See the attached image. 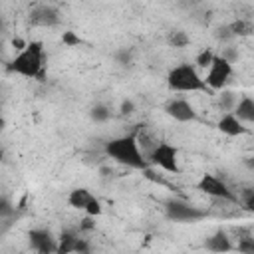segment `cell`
<instances>
[{
  "mask_svg": "<svg viewBox=\"0 0 254 254\" xmlns=\"http://www.w3.org/2000/svg\"><path fill=\"white\" fill-rule=\"evenodd\" d=\"M103 151L109 159H113L115 163H119L123 167H129V169H135V171L149 169V163H147V159L143 157V153L137 145L135 133H127V135L109 139L105 143Z\"/></svg>",
  "mask_w": 254,
  "mask_h": 254,
  "instance_id": "1",
  "label": "cell"
},
{
  "mask_svg": "<svg viewBox=\"0 0 254 254\" xmlns=\"http://www.w3.org/2000/svg\"><path fill=\"white\" fill-rule=\"evenodd\" d=\"M4 69L30 79H44V44L40 40H30L26 50L16 54Z\"/></svg>",
  "mask_w": 254,
  "mask_h": 254,
  "instance_id": "2",
  "label": "cell"
},
{
  "mask_svg": "<svg viewBox=\"0 0 254 254\" xmlns=\"http://www.w3.org/2000/svg\"><path fill=\"white\" fill-rule=\"evenodd\" d=\"M167 87L171 91H179V93H187V91H208V87L204 85V79L200 77L198 69L192 64H181L175 65L169 73H167Z\"/></svg>",
  "mask_w": 254,
  "mask_h": 254,
  "instance_id": "3",
  "label": "cell"
},
{
  "mask_svg": "<svg viewBox=\"0 0 254 254\" xmlns=\"http://www.w3.org/2000/svg\"><path fill=\"white\" fill-rule=\"evenodd\" d=\"M147 163L149 167H159L165 173L171 175H179L181 173V165H179V149L167 141H159L155 145V149L147 155Z\"/></svg>",
  "mask_w": 254,
  "mask_h": 254,
  "instance_id": "4",
  "label": "cell"
},
{
  "mask_svg": "<svg viewBox=\"0 0 254 254\" xmlns=\"http://www.w3.org/2000/svg\"><path fill=\"white\" fill-rule=\"evenodd\" d=\"M196 189H198L202 194H206V196H210V198H214V200L238 204V192L232 190V189H230L220 177H216V175H210V173L202 175V177L198 179V183H196Z\"/></svg>",
  "mask_w": 254,
  "mask_h": 254,
  "instance_id": "5",
  "label": "cell"
},
{
  "mask_svg": "<svg viewBox=\"0 0 254 254\" xmlns=\"http://www.w3.org/2000/svg\"><path fill=\"white\" fill-rule=\"evenodd\" d=\"M206 210L200 208V206H194L190 202H185L181 198H169L165 200V216L173 222H183V224H189V222H198L202 218H206Z\"/></svg>",
  "mask_w": 254,
  "mask_h": 254,
  "instance_id": "6",
  "label": "cell"
},
{
  "mask_svg": "<svg viewBox=\"0 0 254 254\" xmlns=\"http://www.w3.org/2000/svg\"><path fill=\"white\" fill-rule=\"evenodd\" d=\"M230 77H232V64H228L224 58H220L218 54H214L212 64L206 69V75L202 77L204 79V85L208 87V91H218V89H222L228 83Z\"/></svg>",
  "mask_w": 254,
  "mask_h": 254,
  "instance_id": "7",
  "label": "cell"
},
{
  "mask_svg": "<svg viewBox=\"0 0 254 254\" xmlns=\"http://www.w3.org/2000/svg\"><path fill=\"white\" fill-rule=\"evenodd\" d=\"M28 22L38 28H54L62 22V16L60 10L52 4H34L28 14Z\"/></svg>",
  "mask_w": 254,
  "mask_h": 254,
  "instance_id": "8",
  "label": "cell"
},
{
  "mask_svg": "<svg viewBox=\"0 0 254 254\" xmlns=\"http://www.w3.org/2000/svg\"><path fill=\"white\" fill-rule=\"evenodd\" d=\"M165 113H167L171 119L179 121V123H190V121H196V119H198L196 109H194L187 99H183V97H173V99H169V101L165 103Z\"/></svg>",
  "mask_w": 254,
  "mask_h": 254,
  "instance_id": "9",
  "label": "cell"
},
{
  "mask_svg": "<svg viewBox=\"0 0 254 254\" xmlns=\"http://www.w3.org/2000/svg\"><path fill=\"white\" fill-rule=\"evenodd\" d=\"M28 244L38 254H56L58 238H54L48 228H32L28 232Z\"/></svg>",
  "mask_w": 254,
  "mask_h": 254,
  "instance_id": "10",
  "label": "cell"
},
{
  "mask_svg": "<svg viewBox=\"0 0 254 254\" xmlns=\"http://www.w3.org/2000/svg\"><path fill=\"white\" fill-rule=\"evenodd\" d=\"M204 248L208 252H212V254H226V252L234 250V244H232V238L228 236V232L220 228V230L212 232L210 236H206Z\"/></svg>",
  "mask_w": 254,
  "mask_h": 254,
  "instance_id": "11",
  "label": "cell"
},
{
  "mask_svg": "<svg viewBox=\"0 0 254 254\" xmlns=\"http://www.w3.org/2000/svg\"><path fill=\"white\" fill-rule=\"evenodd\" d=\"M216 129L222 135H228V137H240V135L250 133V129L244 123H240L232 113H222V117L216 123Z\"/></svg>",
  "mask_w": 254,
  "mask_h": 254,
  "instance_id": "12",
  "label": "cell"
},
{
  "mask_svg": "<svg viewBox=\"0 0 254 254\" xmlns=\"http://www.w3.org/2000/svg\"><path fill=\"white\" fill-rule=\"evenodd\" d=\"M232 115H234L240 123H244V125L254 123V99H252L250 95H242V97L238 99V103H236Z\"/></svg>",
  "mask_w": 254,
  "mask_h": 254,
  "instance_id": "13",
  "label": "cell"
},
{
  "mask_svg": "<svg viewBox=\"0 0 254 254\" xmlns=\"http://www.w3.org/2000/svg\"><path fill=\"white\" fill-rule=\"evenodd\" d=\"M77 238H79V234L75 230H62V234L58 236L56 254H75Z\"/></svg>",
  "mask_w": 254,
  "mask_h": 254,
  "instance_id": "14",
  "label": "cell"
},
{
  "mask_svg": "<svg viewBox=\"0 0 254 254\" xmlns=\"http://www.w3.org/2000/svg\"><path fill=\"white\" fill-rule=\"evenodd\" d=\"M93 196H95V194H93L89 189L77 187V189L69 190V194H67V204H69L71 208H75V210H83V208L87 206V202H89Z\"/></svg>",
  "mask_w": 254,
  "mask_h": 254,
  "instance_id": "15",
  "label": "cell"
},
{
  "mask_svg": "<svg viewBox=\"0 0 254 254\" xmlns=\"http://www.w3.org/2000/svg\"><path fill=\"white\" fill-rule=\"evenodd\" d=\"M228 26H230V32H232L234 38H244V36H250L254 32V24L248 18H236Z\"/></svg>",
  "mask_w": 254,
  "mask_h": 254,
  "instance_id": "16",
  "label": "cell"
},
{
  "mask_svg": "<svg viewBox=\"0 0 254 254\" xmlns=\"http://www.w3.org/2000/svg\"><path fill=\"white\" fill-rule=\"evenodd\" d=\"M167 44L171 48H187L190 44V38L185 30H171L167 34Z\"/></svg>",
  "mask_w": 254,
  "mask_h": 254,
  "instance_id": "17",
  "label": "cell"
},
{
  "mask_svg": "<svg viewBox=\"0 0 254 254\" xmlns=\"http://www.w3.org/2000/svg\"><path fill=\"white\" fill-rule=\"evenodd\" d=\"M236 103H238V99H236V93L234 91H222L218 95V107H220L222 113H232L234 107H236Z\"/></svg>",
  "mask_w": 254,
  "mask_h": 254,
  "instance_id": "18",
  "label": "cell"
},
{
  "mask_svg": "<svg viewBox=\"0 0 254 254\" xmlns=\"http://www.w3.org/2000/svg\"><path fill=\"white\" fill-rule=\"evenodd\" d=\"M212 58H214V52L210 48H204L202 52L196 54V60H194V67L196 69H208L210 64H212Z\"/></svg>",
  "mask_w": 254,
  "mask_h": 254,
  "instance_id": "19",
  "label": "cell"
},
{
  "mask_svg": "<svg viewBox=\"0 0 254 254\" xmlns=\"http://www.w3.org/2000/svg\"><path fill=\"white\" fill-rule=\"evenodd\" d=\"M89 117H91L95 123H103V121H107V119L111 117V111H109V107H107V105L97 103V105H93V107H91Z\"/></svg>",
  "mask_w": 254,
  "mask_h": 254,
  "instance_id": "20",
  "label": "cell"
},
{
  "mask_svg": "<svg viewBox=\"0 0 254 254\" xmlns=\"http://www.w3.org/2000/svg\"><path fill=\"white\" fill-rule=\"evenodd\" d=\"M16 212V206L14 202L6 196V194H0V220H10Z\"/></svg>",
  "mask_w": 254,
  "mask_h": 254,
  "instance_id": "21",
  "label": "cell"
},
{
  "mask_svg": "<svg viewBox=\"0 0 254 254\" xmlns=\"http://www.w3.org/2000/svg\"><path fill=\"white\" fill-rule=\"evenodd\" d=\"M238 204H242L248 212L254 210V189H252V187H246V189L238 194Z\"/></svg>",
  "mask_w": 254,
  "mask_h": 254,
  "instance_id": "22",
  "label": "cell"
},
{
  "mask_svg": "<svg viewBox=\"0 0 254 254\" xmlns=\"http://www.w3.org/2000/svg\"><path fill=\"white\" fill-rule=\"evenodd\" d=\"M234 250L240 252V254H254V238H252V234L248 232L246 236L238 238V244L234 246Z\"/></svg>",
  "mask_w": 254,
  "mask_h": 254,
  "instance_id": "23",
  "label": "cell"
},
{
  "mask_svg": "<svg viewBox=\"0 0 254 254\" xmlns=\"http://www.w3.org/2000/svg\"><path fill=\"white\" fill-rule=\"evenodd\" d=\"M83 212H85V216H91V218H97V216H101V212H103V206H101V202H99V198H91L89 202H87V206L83 208Z\"/></svg>",
  "mask_w": 254,
  "mask_h": 254,
  "instance_id": "24",
  "label": "cell"
},
{
  "mask_svg": "<svg viewBox=\"0 0 254 254\" xmlns=\"http://www.w3.org/2000/svg\"><path fill=\"white\" fill-rule=\"evenodd\" d=\"M62 42H64V46H67V48H75V46H81V44H83V40H81L75 32H71V30H65V32L62 34Z\"/></svg>",
  "mask_w": 254,
  "mask_h": 254,
  "instance_id": "25",
  "label": "cell"
},
{
  "mask_svg": "<svg viewBox=\"0 0 254 254\" xmlns=\"http://www.w3.org/2000/svg\"><path fill=\"white\" fill-rule=\"evenodd\" d=\"M115 60H117V64H119V65H123V67H129V65L133 64V54H131V50L123 48V50L115 52Z\"/></svg>",
  "mask_w": 254,
  "mask_h": 254,
  "instance_id": "26",
  "label": "cell"
},
{
  "mask_svg": "<svg viewBox=\"0 0 254 254\" xmlns=\"http://www.w3.org/2000/svg\"><path fill=\"white\" fill-rule=\"evenodd\" d=\"M214 36H216L220 42H228V40H232V38H234V36H232V32H230V26H228V24L218 26V28H216V32H214Z\"/></svg>",
  "mask_w": 254,
  "mask_h": 254,
  "instance_id": "27",
  "label": "cell"
},
{
  "mask_svg": "<svg viewBox=\"0 0 254 254\" xmlns=\"http://www.w3.org/2000/svg\"><path fill=\"white\" fill-rule=\"evenodd\" d=\"M119 113L125 117V115H131V113H135V101L133 99H123L121 101V105H119Z\"/></svg>",
  "mask_w": 254,
  "mask_h": 254,
  "instance_id": "28",
  "label": "cell"
},
{
  "mask_svg": "<svg viewBox=\"0 0 254 254\" xmlns=\"http://www.w3.org/2000/svg\"><path fill=\"white\" fill-rule=\"evenodd\" d=\"M91 230H95V218L83 216L79 220V232H91Z\"/></svg>",
  "mask_w": 254,
  "mask_h": 254,
  "instance_id": "29",
  "label": "cell"
},
{
  "mask_svg": "<svg viewBox=\"0 0 254 254\" xmlns=\"http://www.w3.org/2000/svg\"><path fill=\"white\" fill-rule=\"evenodd\" d=\"M75 254H91V244L87 238H77V246H75Z\"/></svg>",
  "mask_w": 254,
  "mask_h": 254,
  "instance_id": "30",
  "label": "cell"
},
{
  "mask_svg": "<svg viewBox=\"0 0 254 254\" xmlns=\"http://www.w3.org/2000/svg\"><path fill=\"white\" fill-rule=\"evenodd\" d=\"M10 46L16 50V54H20V52H24V50H26L28 40H24V38H20V36H14V38H12V42H10Z\"/></svg>",
  "mask_w": 254,
  "mask_h": 254,
  "instance_id": "31",
  "label": "cell"
},
{
  "mask_svg": "<svg viewBox=\"0 0 254 254\" xmlns=\"http://www.w3.org/2000/svg\"><path fill=\"white\" fill-rule=\"evenodd\" d=\"M218 56L224 58L228 64H234V60H238V50H234V48H224L222 54H218Z\"/></svg>",
  "mask_w": 254,
  "mask_h": 254,
  "instance_id": "32",
  "label": "cell"
},
{
  "mask_svg": "<svg viewBox=\"0 0 254 254\" xmlns=\"http://www.w3.org/2000/svg\"><path fill=\"white\" fill-rule=\"evenodd\" d=\"M4 159V149H2V143H0V161Z\"/></svg>",
  "mask_w": 254,
  "mask_h": 254,
  "instance_id": "33",
  "label": "cell"
},
{
  "mask_svg": "<svg viewBox=\"0 0 254 254\" xmlns=\"http://www.w3.org/2000/svg\"><path fill=\"white\" fill-rule=\"evenodd\" d=\"M4 28V20H2V12H0V30Z\"/></svg>",
  "mask_w": 254,
  "mask_h": 254,
  "instance_id": "34",
  "label": "cell"
},
{
  "mask_svg": "<svg viewBox=\"0 0 254 254\" xmlns=\"http://www.w3.org/2000/svg\"><path fill=\"white\" fill-rule=\"evenodd\" d=\"M2 48H4V44H2V40H0V52H2Z\"/></svg>",
  "mask_w": 254,
  "mask_h": 254,
  "instance_id": "35",
  "label": "cell"
},
{
  "mask_svg": "<svg viewBox=\"0 0 254 254\" xmlns=\"http://www.w3.org/2000/svg\"><path fill=\"white\" fill-rule=\"evenodd\" d=\"M36 254H38V252H36Z\"/></svg>",
  "mask_w": 254,
  "mask_h": 254,
  "instance_id": "36",
  "label": "cell"
}]
</instances>
